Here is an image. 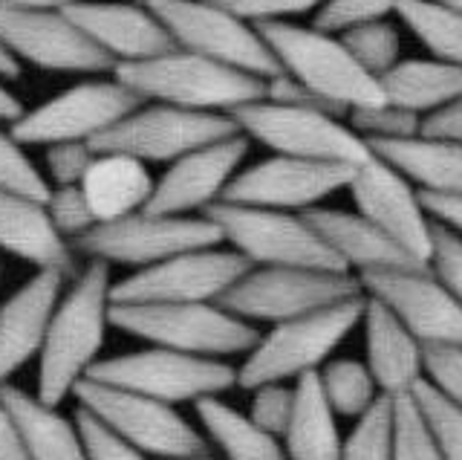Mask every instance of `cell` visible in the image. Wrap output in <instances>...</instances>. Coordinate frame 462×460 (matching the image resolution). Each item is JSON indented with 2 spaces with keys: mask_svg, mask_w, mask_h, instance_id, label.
<instances>
[{
  "mask_svg": "<svg viewBox=\"0 0 462 460\" xmlns=\"http://www.w3.org/2000/svg\"><path fill=\"white\" fill-rule=\"evenodd\" d=\"M153 189L156 180L151 177L148 163L116 151H96L81 180V192L98 223H113L142 211L151 203Z\"/></svg>",
  "mask_w": 462,
  "mask_h": 460,
  "instance_id": "cell-26",
  "label": "cell"
},
{
  "mask_svg": "<svg viewBox=\"0 0 462 460\" xmlns=\"http://www.w3.org/2000/svg\"><path fill=\"white\" fill-rule=\"evenodd\" d=\"M338 417L329 408L321 391L318 373H307L295 382V411L283 435V449L289 460H341V431Z\"/></svg>",
  "mask_w": 462,
  "mask_h": 460,
  "instance_id": "cell-29",
  "label": "cell"
},
{
  "mask_svg": "<svg viewBox=\"0 0 462 460\" xmlns=\"http://www.w3.org/2000/svg\"><path fill=\"white\" fill-rule=\"evenodd\" d=\"M197 417L226 460H289L278 435L260 428L249 414L231 408L220 397L194 402Z\"/></svg>",
  "mask_w": 462,
  "mask_h": 460,
  "instance_id": "cell-31",
  "label": "cell"
},
{
  "mask_svg": "<svg viewBox=\"0 0 462 460\" xmlns=\"http://www.w3.org/2000/svg\"><path fill=\"white\" fill-rule=\"evenodd\" d=\"M21 117H23V105L4 88V81H0V119L14 122V119H21Z\"/></svg>",
  "mask_w": 462,
  "mask_h": 460,
  "instance_id": "cell-52",
  "label": "cell"
},
{
  "mask_svg": "<svg viewBox=\"0 0 462 460\" xmlns=\"http://www.w3.org/2000/svg\"><path fill=\"white\" fill-rule=\"evenodd\" d=\"M365 301L367 296H356L300 319L272 324L269 333L245 353L237 368V385L254 391L266 382H298L307 373H318L329 362L332 351L361 324Z\"/></svg>",
  "mask_w": 462,
  "mask_h": 460,
  "instance_id": "cell-4",
  "label": "cell"
},
{
  "mask_svg": "<svg viewBox=\"0 0 462 460\" xmlns=\"http://www.w3.org/2000/svg\"><path fill=\"white\" fill-rule=\"evenodd\" d=\"M76 423H79V431L87 446V457L90 460H151L144 452H139L136 446H130L119 435H113V431L105 423H98L90 411L79 408Z\"/></svg>",
  "mask_w": 462,
  "mask_h": 460,
  "instance_id": "cell-44",
  "label": "cell"
},
{
  "mask_svg": "<svg viewBox=\"0 0 462 460\" xmlns=\"http://www.w3.org/2000/svg\"><path fill=\"white\" fill-rule=\"evenodd\" d=\"M110 324L151 344L206 359L245 356L260 333L252 322L228 313L220 301L185 305H113Z\"/></svg>",
  "mask_w": 462,
  "mask_h": 460,
  "instance_id": "cell-5",
  "label": "cell"
},
{
  "mask_svg": "<svg viewBox=\"0 0 462 460\" xmlns=\"http://www.w3.org/2000/svg\"><path fill=\"white\" fill-rule=\"evenodd\" d=\"M324 4L327 0H237L235 12L252 23H266V21H289L295 15H307V12L321 9Z\"/></svg>",
  "mask_w": 462,
  "mask_h": 460,
  "instance_id": "cell-47",
  "label": "cell"
},
{
  "mask_svg": "<svg viewBox=\"0 0 462 460\" xmlns=\"http://www.w3.org/2000/svg\"><path fill=\"white\" fill-rule=\"evenodd\" d=\"M393 397H379L344 440L341 460H393Z\"/></svg>",
  "mask_w": 462,
  "mask_h": 460,
  "instance_id": "cell-35",
  "label": "cell"
},
{
  "mask_svg": "<svg viewBox=\"0 0 462 460\" xmlns=\"http://www.w3.org/2000/svg\"><path fill=\"white\" fill-rule=\"evenodd\" d=\"M430 59L462 67V15L439 0H404L396 12Z\"/></svg>",
  "mask_w": 462,
  "mask_h": 460,
  "instance_id": "cell-32",
  "label": "cell"
},
{
  "mask_svg": "<svg viewBox=\"0 0 462 460\" xmlns=\"http://www.w3.org/2000/svg\"><path fill=\"white\" fill-rule=\"evenodd\" d=\"M257 30L286 76L324 96L336 108L350 113L387 102L382 79L367 73L353 59L341 35L318 30L315 23L298 26L289 21H266L257 23Z\"/></svg>",
  "mask_w": 462,
  "mask_h": 460,
  "instance_id": "cell-3",
  "label": "cell"
},
{
  "mask_svg": "<svg viewBox=\"0 0 462 460\" xmlns=\"http://www.w3.org/2000/svg\"><path fill=\"white\" fill-rule=\"evenodd\" d=\"M21 76V64H18V59L0 44V79H18Z\"/></svg>",
  "mask_w": 462,
  "mask_h": 460,
  "instance_id": "cell-53",
  "label": "cell"
},
{
  "mask_svg": "<svg viewBox=\"0 0 462 460\" xmlns=\"http://www.w3.org/2000/svg\"><path fill=\"white\" fill-rule=\"evenodd\" d=\"M144 4L165 23L177 47L266 81L283 73L257 23L240 18L237 12L206 0H144Z\"/></svg>",
  "mask_w": 462,
  "mask_h": 460,
  "instance_id": "cell-11",
  "label": "cell"
},
{
  "mask_svg": "<svg viewBox=\"0 0 462 460\" xmlns=\"http://www.w3.org/2000/svg\"><path fill=\"white\" fill-rule=\"evenodd\" d=\"M47 211H50L52 226L58 229V235L67 238L69 243H76L79 238L90 232V229L98 226L81 185H55L47 197Z\"/></svg>",
  "mask_w": 462,
  "mask_h": 460,
  "instance_id": "cell-40",
  "label": "cell"
},
{
  "mask_svg": "<svg viewBox=\"0 0 462 460\" xmlns=\"http://www.w3.org/2000/svg\"><path fill=\"white\" fill-rule=\"evenodd\" d=\"M113 73L144 102H162L185 110L231 117L237 108L266 99V79L182 47H173L153 59L116 64Z\"/></svg>",
  "mask_w": 462,
  "mask_h": 460,
  "instance_id": "cell-2",
  "label": "cell"
},
{
  "mask_svg": "<svg viewBox=\"0 0 462 460\" xmlns=\"http://www.w3.org/2000/svg\"><path fill=\"white\" fill-rule=\"evenodd\" d=\"M93 156H96L93 146L81 139L47 146V171H50L52 185H81Z\"/></svg>",
  "mask_w": 462,
  "mask_h": 460,
  "instance_id": "cell-46",
  "label": "cell"
},
{
  "mask_svg": "<svg viewBox=\"0 0 462 460\" xmlns=\"http://www.w3.org/2000/svg\"><path fill=\"white\" fill-rule=\"evenodd\" d=\"M393 460H445L416 399H393Z\"/></svg>",
  "mask_w": 462,
  "mask_h": 460,
  "instance_id": "cell-38",
  "label": "cell"
},
{
  "mask_svg": "<svg viewBox=\"0 0 462 460\" xmlns=\"http://www.w3.org/2000/svg\"><path fill=\"white\" fill-rule=\"evenodd\" d=\"M411 397L416 399L419 411H422L442 457L462 460V406H457L454 399H448L442 391H437L428 380L416 382Z\"/></svg>",
  "mask_w": 462,
  "mask_h": 460,
  "instance_id": "cell-36",
  "label": "cell"
},
{
  "mask_svg": "<svg viewBox=\"0 0 462 460\" xmlns=\"http://www.w3.org/2000/svg\"><path fill=\"white\" fill-rule=\"evenodd\" d=\"M64 15L105 50L113 64L153 59L177 47L165 23L142 0H79L64 9Z\"/></svg>",
  "mask_w": 462,
  "mask_h": 460,
  "instance_id": "cell-21",
  "label": "cell"
},
{
  "mask_svg": "<svg viewBox=\"0 0 462 460\" xmlns=\"http://www.w3.org/2000/svg\"><path fill=\"white\" fill-rule=\"evenodd\" d=\"M142 4H144V0H142Z\"/></svg>",
  "mask_w": 462,
  "mask_h": 460,
  "instance_id": "cell-57",
  "label": "cell"
},
{
  "mask_svg": "<svg viewBox=\"0 0 462 460\" xmlns=\"http://www.w3.org/2000/svg\"><path fill=\"white\" fill-rule=\"evenodd\" d=\"M4 6H18V9H47V12H64L67 6L79 4V0H0Z\"/></svg>",
  "mask_w": 462,
  "mask_h": 460,
  "instance_id": "cell-51",
  "label": "cell"
},
{
  "mask_svg": "<svg viewBox=\"0 0 462 460\" xmlns=\"http://www.w3.org/2000/svg\"><path fill=\"white\" fill-rule=\"evenodd\" d=\"M292 411H295V385L289 388L286 382H266L252 391L249 417L260 428L272 431V435L278 437L286 435Z\"/></svg>",
  "mask_w": 462,
  "mask_h": 460,
  "instance_id": "cell-43",
  "label": "cell"
},
{
  "mask_svg": "<svg viewBox=\"0 0 462 460\" xmlns=\"http://www.w3.org/2000/svg\"><path fill=\"white\" fill-rule=\"evenodd\" d=\"M72 397L79 399V408L90 411L113 435L153 460H194L208 455V440L168 402L96 380H81Z\"/></svg>",
  "mask_w": 462,
  "mask_h": 460,
  "instance_id": "cell-9",
  "label": "cell"
},
{
  "mask_svg": "<svg viewBox=\"0 0 462 460\" xmlns=\"http://www.w3.org/2000/svg\"><path fill=\"white\" fill-rule=\"evenodd\" d=\"M439 4H445V6H451V9H457L459 15H462V0H439Z\"/></svg>",
  "mask_w": 462,
  "mask_h": 460,
  "instance_id": "cell-55",
  "label": "cell"
},
{
  "mask_svg": "<svg viewBox=\"0 0 462 460\" xmlns=\"http://www.w3.org/2000/svg\"><path fill=\"white\" fill-rule=\"evenodd\" d=\"M338 35L344 41V47L353 52V59L365 67L367 73L379 76V79L402 61L399 59L402 38H399V30L387 18L346 26V30Z\"/></svg>",
  "mask_w": 462,
  "mask_h": 460,
  "instance_id": "cell-34",
  "label": "cell"
},
{
  "mask_svg": "<svg viewBox=\"0 0 462 460\" xmlns=\"http://www.w3.org/2000/svg\"><path fill=\"white\" fill-rule=\"evenodd\" d=\"M0 189L29 194L35 200H43L52 192V185L41 177L35 163L23 154V146L12 134L0 131Z\"/></svg>",
  "mask_w": 462,
  "mask_h": 460,
  "instance_id": "cell-39",
  "label": "cell"
},
{
  "mask_svg": "<svg viewBox=\"0 0 462 460\" xmlns=\"http://www.w3.org/2000/svg\"><path fill=\"white\" fill-rule=\"evenodd\" d=\"M217 243H223V235L206 214H156L142 209L122 221L98 223L72 243V249L81 252L87 261L96 258L105 264L144 269L173 255Z\"/></svg>",
  "mask_w": 462,
  "mask_h": 460,
  "instance_id": "cell-12",
  "label": "cell"
},
{
  "mask_svg": "<svg viewBox=\"0 0 462 460\" xmlns=\"http://www.w3.org/2000/svg\"><path fill=\"white\" fill-rule=\"evenodd\" d=\"M235 134H240V127L226 113H202L151 102L127 113L122 122L96 136L90 146L93 151H116L136 156L142 163L171 165L185 154Z\"/></svg>",
  "mask_w": 462,
  "mask_h": 460,
  "instance_id": "cell-13",
  "label": "cell"
},
{
  "mask_svg": "<svg viewBox=\"0 0 462 460\" xmlns=\"http://www.w3.org/2000/svg\"><path fill=\"white\" fill-rule=\"evenodd\" d=\"M425 209L430 211L433 221H439L445 226H451L454 232L462 235V194L439 197V194H422Z\"/></svg>",
  "mask_w": 462,
  "mask_h": 460,
  "instance_id": "cell-50",
  "label": "cell"
},
{
  "mask_svg": "<svg viewBox=\"0 0 462 460\" xmlns=\"http://www.w3.org/2000/svg\"><path fill=\"white\" fill-rule=\"evenodd\" d=\"M64 278L55 269H35L6 301H0V385L41 353L52 313L64 296Z\"/></svg>",
  "mask_w": 462,
  "mask_h": 460,
  "instance_id": "cell-22",
  "label": "cell"
},
{
  "mask_svg": "<svg viewBox=\"0 0 462 460\" xmlns=\"http://www.w3.org/2000/svg\"><path fill=\"white\" fill-rule=\"evenodd\" d=\"M318 380H321V391L336 417H356L358 420L382 397L367 362H361V359H329L318 371Z\"/></svg>",
  "mask_w": 462,
  "mask_h": 460,
  "instance_id": "cell-33",
  "label": "cell"
},
{
  "mask_svg": "<svg viewBox=\"0 0 462 460\" xmlns=\"http://www.w3.org/2000/svg\"><path fill=\"white\" fill-rule=\"evenodd\" d=\"M350 165L315 163L298 156L272 154L245 171H237L223 194L226 203L281 209V211H310L327 197L346 189L353 180Z\"/></svg>",
  "mask_w": 462,
  "mask_h": 460,
  "instance_id": "cell-16",
  "label": "cell"
},
{
  "mask_svg": "<svg viewBox=\"0 0 462 460\" xmlns=\"http://www.w3.org/2000/svg\"><path fill=\"white\" fill-rule=\"evenodd\" d=\"M425 380L448 399L462 406V344H430L425 348Z\"/></svg>",
  "mask_w": 462,
  "mask_h": 460,
  "instance_id": "cell-45",
  "label": "cell"
},
{
  "mask_svg": "<svg viewBox=\"0 0 462 460\" xmlns=\"http://www.w3.org/2000/svg\"><path fill=\"white\" fill-rule=\"evenodd\" d=\"M358 281L365 296L379 298L393 310L396 319L422 342V348L462 344V305L428 267L365 272Z\"/></svg>",
  "mask_w": 462,
  "mask_h": 460,
  "instance_id": "cell-19",
  "label": "cell"
},
{
  "mask_svg": "<svg viewBox=\"0 0 462 460\" xmlns=\"http://www.w3.org/2000/svg\"><path fill=\"white\" fill-rule=\"evenodd\" d=\"M382 88L387 102L430 117L462 99V67L439 59H408L387 70Z\"/></svg>",
  "mask_w": 462,
  "mask_h": 460,
  "instance_id": "cell-30",
  "label": "cell"
},
{
  "mask_svg": "<svg viewBox=\"0 0 462 460\" xmlns=\"http://www.w3.org/2000/svg\"><path fill=\"white\" fill-rule=\"evenodd\" d=\"M402 6H404V0H327V4L318 9L315 26L324 33L338 35L346 26L396 15Z\"/></svg>",
  "mask_w": 462,
  "mask_h": 460,
  "instance_id": "cell-41",
  "label": "cell"
},
{
  "mask_svg": "<svg viewBox=\"0 0 462 460\" xmlns=\"http://www.w3.org/2000/svg\"><path fill=\"white\" fill-rule=\"evenodd\" d=\"M206 4H214V6H220V9H231V12H235L237 0H206Z\"/></svg>",
  "mask_w": 462,
  "mask_h": 460,
  "instance_id": "cell-54",
  "label": "cell"
},
{
  "mask_svg": "<svg viewBox=\"0 0 462 460\" xmlns=\"http://www.w3.org/2000/svg\"><path fill=\"white\" fill-rule=\"evenodd\" d=\"M139 105H144V99L119 79L81 81L47 99L35 110H23V117L12 122V136L21 146H55L76 139L93 142Z\"/></svg>",
  "mask_w": 462,
  "mask_h": 460,
  "instance_id": "cell-15",
  "label": "cell"
},
{
  "mask_svg": "<svg viewBox=\"0 0 462 460\" xmlns=\"http://www.w3.org/2000/svg\"><path fill=\"white\" fill-rule=\"evenodd\" d=\"M0 399L12 411L21 428V440L29 460H90L76 420L58 411V406L26 394L18 385H0Z\"/></svg>",
  "mask_w": 462,
  "mask_h": 460,
  "instance_id": "cell-28",
  "label": "cell"
},
{
  "mask_svg": "<svg viewBox=\"0 0 462 460\" xmlns=\"http://www.w3.org/2000/svg\"><path fill=\"white\" fill-rule=\"evenodd\" d=\"M110 307V264L90 258L76 272V281L52 313L47 339L38 353V399L61 406L76 385L90 377L105 348L107 327H113Z\"/></svg>",
  "mask_w": 462,
  "mask_h": 460,
  "instance_id": "cell-1",
  "label": "cell"
},
{
  "mask_svg": "<svg viewBox=\"0 0 462 460\" xmlns=\"http://www.w3.org/2000/svg\"><path fill=\"white\" fill-rule=\"evenodd\" d=\"M428 269L462 305V235L439 221H433V243L428 255Z\"/></svg>",
  "mask_w": 462,
  "mask_h": 460,
  "instance_id": "cell-42",
  "label": "cell"
},
{
  "mask_svg": "<svg viewBox=\"0 0 462 460\" xmlns=\"http://www.w3.org/2000/svg\"><path fill=\"white\" fill-rule=\"evenodd\" d=\"M0 44L14 59L50 73H101L116 67L110 55L98 50L64 12L0 4Z\"/></svg>",
  "mask_w": 462,
  "mask_h": 460,
  "instance_id": "cell-18",
  "label": "cell"
},
{
  "mask_svg": "<svg viewBox=\"0 0 462 460\" xmlns=\"http://www.w3.org/2000/svg\"><path fill=\"white\" fill-rule=\"evenodd\" d=\"M303 214L318 229V235L327 240V247L338 255V261L346 269H356L358 276H365V272H384V269L428 267L425 261H416L411 252H404L393 238H387L361 211L315 206Z\"/></svg>",
  "mask_w": 462,
  "mask_h": 460,
  "instance_id": "cell-25",
  "label": "cell"
},
{
  "mask_svg": "<svg viewBox=\"0 0 462 460\" xmlns=\"http://www.w3.org/2000/svg\"><path fill=\"white\" fill-rule=\"evenodd\" d=\"M202 214L217 223L223 243L240 252L252 267H310L350 272L307 221V214L300 211L240 206L220 200Z\"/></svg>",
  "mask_w": 462,
  "mask_h": 460,
  "instance_id": "cell-7",
  "label": "cell"
},
{
  "mask_svg": "<svg viewBox=\"0 0 462 460\" xmlns=\"http://www.w3.org/2000/svg\"><path fill=\"white\" fill-rule=\"evenodd\" d=\"M370 148L422 194H462V142L419 134L411 139L370 142Z\"/></svg>",
  "mask_w": 462,
  "mask_h": 460,
  "instance_id": "cell-27",
  "label": "cell"
},
{
  "mask_svg": "<svg viewBox=\"0 0 462 460\" xmlns=\"http://www.w3.org/2000/svg\"><path fill=\"white\" fill-rule=\"evenodd\" d=\"M346 192L353 197L356 211L365 214L373 226H379L387 238H393L416 261L428 264L433 218L425 209L422 192L402 171L373 154L367 163L356 165Z\"/></svg>",
  "mask_w": 462,
  "mask_h": 460,
  "instance_id": "cell-17",
  "label": "cell"
},
{
  "mask_svg": "<svg viewBox=\"0 0 462 460\" xmlns=\"http://www.w3.org/2000/svg\"><path fill=\"white\" fill-rule=\"evenodd\" d=\"M422 134L462 142V99L454 105H448L445 110H437V113H430V117H425Z\"/></svg>",
  "mask_w": 462,
  "mask_h": 460,
  "instance_id": "cell-48",
  "label": "cell"
},
{
  "mask_svg": "<svg viewBox=\"0 0 462 460\" xmlns=\"http://www.w3.org/2000/svg\"><path fill=\"white\" fill-rule=\"evenodd\" d=\"M252 264L235 249L202 247L168 261L136 269L113 284V305H185V301H220Z\"/></svg>",
  "mask_w": 462,
  "mask_h": 460,
  "instance_id": "cell-14",
  "label": "cell"
},
{
  "mask_svg": "<svg viewBox=\"0 0 462 460\" xmlns=\"http://www.w3.org/2000/svg\"><path fill=\"white\" fill-rule=\"evenodd\" d=\"M249 154V136L235 134L180 156L156 180L151 203L144 211L156 214H202L220 203L228 183Z\"/></svg>",
  "mask_w": 462,
  "mask_h": 460,
  "instance_id": "cell-20",
  "label": "cell"
},
{
  "mask_svg": "<svg viewBox=\"0 0 462 460\" xmlns=\"http://www.w3.org/2000/svg\"><path fill=\"white\" fill-rule=\"evenodd\" d=\"M87 380L180 406L226 394L237 385V368H231L226 359L191 356L151 344L144 351L98 359Z\"/></svg>",
  "mask_w": 462,
  "mask_h": 460,
  "instance_id": "cell-10",
  "label": "cell"
},
{
  "mask_svg": "<svg viewBox=\"0 0 462 460\" xmlns=\"http://www.w3.org/2000/svg\"><path fill=\"white\" fill-rule=\"evenodd\" d=\"M365 351L367 368L384 397H408L416 382L425 380V348L393 310L384 307L379 298L365 301Z\"/></svg>",
  "mask_w": 462,
  "mask_h": 460,
  "instance_id": "cell-23",
  "label": "cell"
},
{
  "mask_svg": "<svg viewBox=\"0 0 462 460\" xmlns=\"http://www.w3.org/2000/svg\"><path fill=\"white\" fill-rule=\"evenodd\" d=\"M0 460H29L21 440V428L14 423L12 411L4 406V399H0Z\"/></svg>",
  "mask_w": 462,
  "mask_h": 460,
  "instance_id": "cell-49",
  "label": "cell"
},
{
  "mask_svg": "<svg viewBox=\"0 0 462 460\" xmlns=\"http://www.w3.org/2000/svg\"><path fill=\"white\" fill-rule=\"evenodd\" d=\"M0 249L32 264L35 269H55L76 276V249L58 235L43 200L0 189Z\"/></svg>",
  "mask_w": 462,
  "mask_h": 460,
  "instance_id": "cell-24",
  "label": "cell"
},
{
  "mask_svg": "<svg viewBox=\"0 0 462 460\" xmlns=\"http://www.w3.org/2000/svg\"><path fill=\"white\" fill-rule=\"evenodd\" d=\"M346 122L353 125V131L358 136H365L367 142H390V139H411L422 134L425 117L399 108L393 102L373 105V108H358L346 113Z\"/></svg>",
  "mask_w": 462,
  "mask_h": 460,
  "instance_id": "cell-37",
  "label": "cell"
},
{
  "mask_svg": "<svg viewBox=\"0 0 462 460\" xmlns=\"http://www.w3.org/2000/svg\"><path fill=\"white\" fill-rule=\"evenodd\" d=\"M243 136L257 139L274 154L298 156L315 163L361 165L373 156V148L365 136L353 131L336 113H321L312 108L281 105L272 99H257L231 113Z\"/></svg>",
  "mask_w": 462,
  "mask_h": 460,
  "instance_id": "cell-6",
  "label": "cell"
},
{
  "mask_svg": "<svg viewBox=\"0 0 462 460\" xmlns=\"http://www.w3.org/2000/svg\"><path fill=\"white\" fill-rule=\"evenodd\" d=\"M194 460H208V457H194Z\"/></svg>",
  "mask_w": 462,
  "mask_h": 460,
  "instance_id": "cell-56",
  "label": "cell"
},
{
  "mask_svg": "<svg viewBox=\"0 0 462 460\" xmlns=\"http://www.w3.org/2000/svg\"><path fill=\"white\" fill-rule=\"evenodd\" d=\"M356 296H365V286H361L358 276L344 269L252 267L220 298V305L252 324H281L341 305V301Z\"/></svg>",
  "mask_w": 462,
  "mask_h": 460,
  "instance_id": "cell-8",
  "label": "cell"
}]
</instances>
